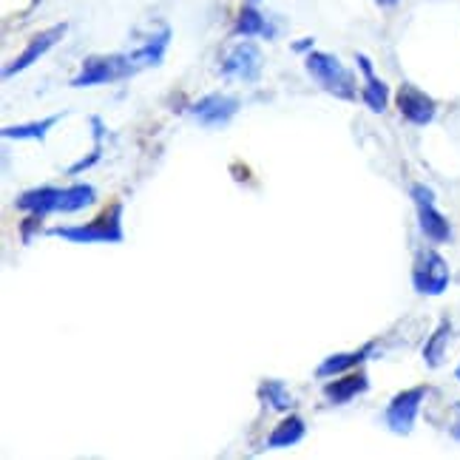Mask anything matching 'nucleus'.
Masks as SVG:
<instances>
[{"label":"nucleus","instance_id":"f257e3e1","mask_svg":"<svg viewBox=\"0 0 460 460\" xmlns=\"http://www.w3.org/2000/svg\"><path fill=\"white\" fill-rule=\"evenodd\" d=\"M97 202V188L88 182H75L68 188L58 185H40L21 193L14 202L17 210L34 217H49V214H77Z\"/></svg>","mask_w":460,"mask_h":460},{"label":"nucleus","instance_id":"f03ea898","mask_svg":"<svg viewBox=\"0 0 460 460\" xmlns=\"http://www.w3.org/2000/svg\"><path fill=\"white\" fill-rule=\"evenodd\" d=\"M49 236H58L63 242H75V244H119L126 239V230H122V205L114 202L111 208H105L97 219L85 225L51 227Z\"/></svg>","mask_w":460,"mask_h":460},{"label":"nucleus","instance_id":"7ed1b4c3","mask_svg":"<svg viewBox=\"0 0 460 460\" xmlns=\"http://www.w3.org/2000/svg\"><path fill=\"white\" fill-rule=\"evenodd\" d=\"M305 68H307V75L318 83V88L332 94L335 100L352 102L356 97H361L356 92V75H352L335 55H327V51H310V55L305 58Z\"/></svg>","mask_w":460,"mask_h":460},{"label":"nucleus","instance_id":"20e7f679","mask_svg":"<svg viewBox=\"0 0 460 460\" xmlns=\"http://www.w3.org/2000/svg\"><path fill=\"white\" fill-rule=\"evenodd\" d=\"M139 68L134 66L131 55H94L85 58L80 75L72 80L75 88H92V85H105V83H117L137 75Z\"/></svg>","mask_w":460,"mask_h":460},{"label":"nucleus","instance_id":"39448f33","mask_svg":"<svg viewBox=\"0 0 460 460\" xmlns=\"http://www.w3.org/2000/svg\"><path fill=\"white\" fill-rule=\"evenodd\" d=\"M410 197L418 208V227L420 234L427 236L432 244H444L452 239V225L449 219L440 214L438 205H435V190L429 185H412L410 188Z\"/></svg>","mask_w":460,"mask_h":460},{"label":"nucleus","instance_id":"423d86ee","mask_svg":"<svg viewBox=\"0 0 460 460\" xmlns=\"http://www.w3.org/2000/svg\"><path fill=\"white\" fill-rule=\"evenodd\" d=\"M427 395H429L427 386H410V389H403V393H398L393 401H389L386 412H384L386 429L395 435H410L415 429L420 403L427 401Z\"/></svg>","mask_w":460,"mask_h":460},{"label":"nucleus","instance_id":"0eeeda50","mask_svg":"<svg viewBox=\"0 0 460 460\" xmlns=\"http://www.w3.org/2000/svg\"><path fill=\"white\" fill-rule=\"evenodd\" d=\"M412 285L420 296H444L449 288V264L438 251H423L415 261Z\"/></svg>","mask_w":460,"mask_h":460},{"label":"nucleus","instance_id":"6e6552de","mask_svg":"<svg viewBox=\"0 0 460 460\" xmlns=\"http://www.w3.org/2000/svg\"><path fill=\"white\" fill-rule=\"evenodd\" d=\"M66 31H68V23H58V26L43 29V31L34 34V38L29 40V46L21 51V55H17V60H12V63L4 68V80H12L14 75H23L26 68H31L40 58H46L49 51L66 38Z\"/></svg>","mask_w":460,"mask_h":460},{"label":"nucleus","instance_id":"1a4fd4ad","mask_svg":"<svg viewBox=\"0 0 460 460\" xmlns=\"http://www.w3.org/2000/svg\"><path fill=\"white\" fill-rule=\"evenodd\" d=\"M259 75H261V51L251 40L236 43L222 60V77H227V80L256 83Z\"/></svg>","mask_w":460,"mask_h":460},{"label":"nucleus","instance_id":"9d476101","mask_svg":"<svg viewBox=\"0 0 460 460\" xmlns=\"http://www.w3.org/2000/svg\"><path fill=\"white\" fill-rule=\"evenodd\" d=\"M395 105H398L401 117L406 122H412V126H418V128L429 126V122L438 117L435 100L427 92H420V88L412 85V83H401L398 94H395Z\"/></svg>","mask_w":460,"mask_h":460},{"label":"nucleus","instance_id":"9b49d317","mask_svg":"<svg viewBox=\"0 0 460 460\" xmlns=\"http://www.w3.org/2000/svg\"><path fill=\"white\" fill-rule=\"evenodd\" d=\"M242 109V102L236 97H230V94H208L202 100H197L190 105V114L197 117L199 126L205 128H222L227 126L230 119H234Z\"/></svg>","mask_w":460,"mask_h":460},{"label":"nucleus","instance_id":"f8f14e48","mask_svg":"<svg viewBox=\"0 0 460 460\" xmlns=\"http://www.w3.org/2000/svg\"><path fill=\"white\" fill-rule=\"evenodd\" d=\"M369 389V378H367V373H344V376H335L332 381H327L324 384V398L330 401V403H335V406H341V403H349V401H356L358 395H364Z\"/></svg>","mask_w":460,"mask_h":460},{"label":"nucleus","instance_id":"ddd939ff","mask_svg":"<svg viewBox=\"0 0 460 460\" xmlns=\"http://www.w3.org/2000/svg\"><path fill=\"white\" fill-rule=\"evenodd\" d=\"M356 63L361 68V75H364V88H361V102L367 105L369 111H376V114H384L386 111V105H389V88L381 77H376L373 72V63H369L367 55H356Z\"/></svg>","mask_w":460,"mask_h":460},{"label":"nucleus","instance_id":"4468645a","mask_svg":"<svg viewBox=\"0 0 460 460\" xmlns=\"http://www.w3.org/2000/svg\"><path fill=\"white\" fill-rule=\"evenodd\" d=\"M376 344H364L356 352H335V356H327L322 364L315 367V376L318 378H335V376H344L352 373L356 367H361L369 356H373Z\"/></svg>","mask_w":460,"mask_h":460},{"label":"nucleus","instance_id":"2eb2a0df","mask_svg":"<svg viewBox=\"0 0 460 460\" xmlns=\"http://www.w3.org/2000/svg\"><path fill=\"white\" fill-rule=\"evenodd\" d=\"M305 435H307L305 420L298 418V415H288L281 423H276V429L268 435L264 447H268V449H290L296 444H302Z\"/></svg>","mask_w":460,"mask_h":460},{"label":"nucleus","instance_id":"dca6fc26","mask_svg":"<svg viewBox=\"0 0 460 460\" xmlns=\"http://www.w3.org/2000/svg\"><path fill=\"white\" fill-rule=\"evenodd\" d=\"M236 34H242V38H268V40H273L276 38V29L270 26L268 17H264L253 6V0H251L247 6H242V12L236 17Z\"/></svg>","mask_w":460,"mask_h":460},{"label":"nucleus","instance_id":"f3484780","mask_svg":"<svg viewBox=\"0 0 460 460\" xmlns=\"http://www.w3.org/2000/svg\"><path fill=\"white\" fill-rule=\"evenodd\" d=\"M449 339H452V322H449V318H440V324L429 335V341L423 344V361H427L429 369H438L440 364H444Z\"/></svg>","mask_w":460,"mask_h":460},{"label":"nucleus","instance_id":"a211bd4d","mask_svg":"<svg viewBox=\"0 0 460 460\" xmlns=\"http://www.w3.org/2000/svg\"><path fill=\"white\" fill-rule=\"evenodd\" d=\"M168 43H171V29H163L159 34H154V38L139 46L137 51H131V60L137 68H151V66H159L165 60V51H168Z\"/></svg>","mask_w":460,"mask_h":460},{"label":"nucleus","instance_id":"6ab92c4d","mask_svg":"<svg viewBox=\"0 0 460 460\" xmlns=\"http://www.w3.org/2000/svg\"><path fill=\"white\" fill-rule=\"evenodd\" d=\"M63 114H49L38 122H23V126H6L4 131V139H38V143H43L46 134L51 131L60 122Z\"/></svg>","mask_w":460,"mask_h":460},{"label":"nucleus","instance_id":"aec40b11","mask_svg":"<svg viewBox=\"0 0 460 460\" xmlns=\"http://www.w3.org/2000/svg\"><path fill=\"white\" fill-rule=\"evenodd\" d=\"M259 395H261V401H268L270 410H279V412H288V410H293V406H296L293 393L288 389V384L279 381V378H264L261 386H259Z\"/></svg>","mask_w":460,"mask_h":460},{"label":"nucleus","instance_id":"412c9836","mask_svg":"<svg viewBox=\"0 0 460 460\" xmlns=\"http://www.w3.org/2000/svg\"><path fill=\"white\" fill-rule=\"evenodd\" d=\"M92 126H94V148H92V154H88L85 159H80V163H75L72 168H68V176H77L80 171H88L102 156V134H105V126H102L100 117H92Z\"/></svg>","mask_w":460,"mask_h":460},{"label":"nucleus","instance_id":"4be33fe9","mask_svg":"<svg viewBox=\"0 0 460 460\" xmlns=\"http://www.w3.org/2000/svg\"><path fill=\"white\" fill-rule=\"evenodd\" d=\"M452 438L460 440V406H457V420L452 423Z\"/></svg>","mask_w":460,"mask_h":460},{"label":"nucleus","instance_id":"5701e85b","mask_svg":"<svg viewBox=\"0 0 460 460\" xmlns=\"http://www.w3.org/2000/svg\"><path fill=\"white\" fill-rule=\"evenodd\" d=\"M296 51H305V49H313V38H307V40H298L296 46H293Z\"/></svg>","mask_w":460,"mask_h":460},{"label":"nucleus","instance_id":"b1692460","mask_svg":"<svg viewBox=\"0 0 460 460\" xmlns=\"http://www.w3.org/2000/svg\"><path fill=\"white\" fill-rule=\"evenodd\" d=\"M376 4H378L381 9H393V6H398V0H376Z\"/></svg>","mask_w":460,"mask_h":460},{"label":"nucleus","instance_id":"393cba45","mask_svg":"<svg viewBox=\"0 0 460 460\" xmlns=\"http://www.w3.org/2000/svg\"><path fill=\"white\" fill-rule=\"evenodd\" d=\"M455 378L460 381V364H457V369H455Z\"/></svg>","mask_w":460,"mask_h":460},{"label":"nucleus","instance_id":"a878e982","mask_svg":"<svg viewBox=\"0 0 460 460\" xmlns=\"http://www.w3.org/2000/svg\"><path fill=\"white\" fill-rule=\"evenodd\" d=\"M253 4H256V0H253Z\"/></svg>","mask_w":460,"mask_h":460}]
</instances>
